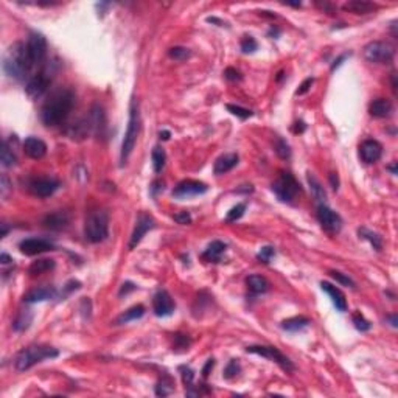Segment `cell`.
<instances>
[{
	"label": "cell",
	"instance_id": "277c9868",
	"mask_svg": "<svg viewBox=\"0 0 398 398\" xmlns=\"http://www.w3.org/2000/svg\"><path fill=\"white\" fill-rule=\"evenodd\" d=\"M86 240L90 243H101L109 235V217L104 210L90 211L84 224Z\"/></svg>",
	"mask_w": 398,
	"mask_h": 398
},
{
	"label": "cell",
	"instance_id": "c3c4849f",
	"mask_svg": "<svg viewBox=\"0 0 398 398\" xmlns=\"http://www.w3.org/2000/svg\"><path fill=\"white\" fill-rule=\"evenodd\" d=\"M173 218H174V221L177 224H182V226H187V224L192 223V217H190L189 211H179V213H176Z\"/></svg>",
	"mask_w": 398,
	"mask_h": 398
},
{
	"label": "cell",
	"instance_id": "94428289",
	"mask_svg": "<svg viewBox=\"0 0 398 398\" xmlns=\"http://www.w3.org/2000/svg\"><path fill=\"white\" fill-rule=\"evenodd\" d=\"M303 131H305V123H303V121H297L296 128H294V132H303Z\"/></svg>",
	"mask_w": 398,
	"mask_h": 398
},
{
	"label": "cell",
	"instance_id": "ffe728a7",
	"mask_svg": "<svg viewBox=\"0 0 398 398\" xmlns=\"http://www.w3.org/2000/svg\"><path fill=\"white\" fill-rule=\"evenodd\" d=\"M23 152L26 157L33 159V161H39L47 154V145L44 140H41L38 137H26L23 142Z\"/></svg>",
	"mask_w": 398,
	"mask_h": 398
},
{
	"label": "cell",
	"instance_id": "6f0895ef",
	"mask_svg": "<svg viewBox=\"0 0 398 398\" xmlns=\"http://www.w3.org/2000/svg\"><path fill=\"white\" fill-rule=\"evenodd\" d=\"M386 321H387L393 328L398 327V316H396V314H389V316H386Z\"/></svg>",
	"mask_w": 398,
	"mask_h": 398
},
{
	"label": "cell",
	"instance_id": "7dc6e473",
	"mask_svg": "<svg viewBox=\"0 0 398 398\" xmlns=\"http://www.w3.org/2000/svg\"><path fill=\"white\" fill-rule=\"evenodd\" d=\"M190 344H192V341H190L189 336L180 334V333L174 334V347L176 349H189Z\"/></svg>",
	"mask_w": 398,
	"mask_h": 398
},
{
	"label": "cell",
	"instance_id": "be15d7a7",
	"mask_svg": "<svg viewBox=\"0 0 398 398\" xmlns=\"http://www.w3.org/2000/svg\"><path fill=\"white\" fill-rule=\"evenodd\" d=\"M0 226H2V233H0V236H7V233H8V227H7V224L4 223V224H0Z\"/></svg>",
	"mask_w": 398,
	"mask_h": 398
},
{
	"label": "cell",
	"instance_id": "f5cc1de1",
	"mask_svg": "<svg viewBox=\"0 0 398 398\" xmlns=\"http://www.w3.org/2000/svg\"><path fill=\"white\" fill-rule=\"evenodd\" d=\"M328 180H330V185H331V189L334 192L339 189V177H338V174H336V173H330L328 174Z\"/></svg>",
	"mask_w": 398,
	"mask_h": 398
},
{
	"label": "cell",
	"instance_id": "e7e4bbea",
	"mask_svg": "<svg viewBox=\"0 0 398 398\" xmlns=\"http://www.w3.org/2000/svg\"><path fill=\"white\" fill-rule=\"evenodd\" d=\"M390 171H392V174H396V162L393 164V165H390V167H387Z\"/></svg>",
	"mask_w": 398,
	"mask_h": 398
},
{
	"label": "cell",
	"instance_id": "681fc988",
	"mask_svg": "<svg viewBox=\"0 0 398 398\" xmlns=\"http://www.w3.org/2000/svg\"><path fill=\"white\" fill-rule=\"evenodd\" d=\"M313 83H314V78H307V79H305V81L300 84V87L297 89L296 94H297V95H305V94H307V92L310 90V87L313 86Z\"/></svg>",
	"mask_w": 398,
	"mask_h": 398
},
{
	"label": "cell",
	"instance_id": "7bdbcfd3",
	"mask_svg": "<svg viewBox=\"0 0 398 398\" xmlns=\"http://www.w3.org/2000/svg\"><path fill=\"white\" fill-rule=\"evenodd\" d=\"M241 51L243 53H254L257 48H258V44H257V41L252 38V36H243V39H241Z\"/></svg>",
	"mask_w": 398,
	"mask_h": 398
},
{
	"label": "cell",
	"instance_id": "e575fe53",
	"mask_svg": "<svg viewBox=\"0 0 398 398\" xmlns=\"http://www.w3.org/2000/svg\"><path fill=\"white\" fill-rule=\"evenodd\" d=\"M0 161H2V165L5 168H10V167H14L16 162H17V157L14 154L13 148L8 145V142L5 140L4 145H2V154H0Z\"/></svg>",
	"mask_w": 398,
	"mask_h": 398
},
{
	"label": "cell",
	"instance_id": "ab89813d",
	"mask_svg": "<svg viewBox=\"0 0 398 398\" xmlns=\"http://www.w3.org/2000/svg\"><path fill=\"white\" fill-rule=\"evenodd\" d=\"M328 274H330V277H331V279H334L336 282L341 283L342 286H347V288H356L355 282L349 277V275H346V274H342V272H339V271H330Z\"/></svg>",
	"mask_w": 398,
	"mask_h": 398
},
{
	"label": "cell",
	"instance_id": "d6a6232c",
	"mask_svg": "<svg viewBox=\"0 0 398 398\" xmlns=\"http://www.w3.org/2000/svg\"><path fill=\"white\" fill-rule=\"evenodd\" d=\"M32 321H33V313L30 311V310H22V311L17 314L16 321L13 322V328H14L16 331H23V330H26V328L30 327Z\"/></svg>",
	"mask_w": 398,
	"mask_h": 398
},
{
	"label": "cell",
	"instance_id": "52a82bcc",
	"mask_svg": "<svg viewBox=\"0 0 398 398\" xmlns=\"http://www.w3.org/2000/svg\"><path fill=\"white\" fill-rule=\"evenodd\" d=\"M393 47L384 41H374L364 47V58L374 64H389L393 59Z\"/></svg>",
	"mask_w": 398,
	"mask_h": 398
},
{
	"label": "cell",
	"instance_id": "bcb514c9",
	"mask_svg": "<svg viewBox=\"0 0 398 398\" xmlns=\"http://www.w3.org/2000/svg\"><path fill=\"white\" fill-rule=\"evenodd\" d=\"M238 372H240V364H238L236 359H232V361H229V364L226 365V369H224V378L230 380V378L236 377Z\"/></svg>",
	"mask_w": 398,
	"mask_h": 398
},
{
	"label": "cell",
	"instance_id": "3957f363",
	"mask_svg": "<svg viewBox=\"0 0 398 398\" xmlns=\"http://www.w3.org/2000/svg\"><path fill=\"white\" fill-rule=\"evenodd\" d=\"M59 355V352L56 349L51 347H45V346H30L26 349H22L17 356H16V369L19 372H26L28 369H32L33 365H36L38 362L44 361V359H51L56 358Z\"/></svg>",
	"mask_w": 398,
	"mask_h": 398
},
{
	"label": "cell",
	"instance_id": "8992f818",
	"mask_svg": "<svg viewBox=\"0 0 398 398\" xmlns=\"http://www.w3.org/2000/svg\"><path fill=\"white\" fill-rule=\"evenodd\" d=\"M271 189H272L274 195L277 196V199L282 201V202H291L297 196V193L300 192L299 182L288 171L280 173V176L272 182Z\"/></svg>",
	"mask_w": 398,
	"mask_h": 398
},
{
	"label": "cell",
	"instance_id": "f907efd6",
	"mask_svg": "<svg viewBox=\"0 0 398 398\" xmlns=\"http://www.w3.org/2000/svg\"><path fill=\"white\" fill-rule=\"evenodd\" d=\"M224 76H226V79H229V81H240V79H241V73H240L236 69H233V67H227V69L224 70Z\"/></svg>",
	"mask_w": 398,
	"mask_h": 398
},
{
	"label": "cell",
	"instance_id": "7402d4cb",
	"mask_svg": "<svg viewBox=\"0 0 398 398\" xmlns=\"http://www.w3.org/2000/svg\"><path fill=\"white\" fill-rule=\"evenodd\" d=\"M56 297V289L53 286H42V288H36L28 291L23 296V302L25 303H38V302H44V300H50Z\"/></svg>",
	"mask_w": 398,
	"mask_h": 398
},
{
	"label": "cell",
	"instance_id": "4dcf8cb0",
	"mask_svg": "<svg viewBox=\"0 0 398 398\" xmlns=\"http://www.w3.org/2000/svg\"><path fill=\"white\" fill-rule=\"evenodd\" d=\"M307 177H308V183H310V187H311V193H313L314 199H316L319 204H325L327 193H325V190H324V187H322V183L317 180V177H316L313 173H308Z\"/></svg>",
	"mask_w": 398,
	"mask_h": 398
},
{
	"label": "cell",
	"instance_id": "ac0fdd59",
	"mask_svg": "<svg viewBox=\"0 0 398 398\" xmlns=\"http://www.w3.org/2000/svg\"><path fill=\"white\" fill-rule=\"evenodd\" d=\"M359 156L365 164H375L383 156V146L380 142L374 139L364 140L359 146Z\"/></svg>",
	"mask_w": 398,
	"mask_h": 398
},
{
	"label": "cell",
	"instance_id": "603a6c76",
	"mask_svg": "<svg viewBox=\"0 0 398 398\" xmlns=\"http://www.w3.org/2000/svg\"><path fill=\"white\" fill-rule=\"evenodd\" d=\"M238 161H240L238 154H235V152H227V154H223L217 159L213 171H215V174H218V176L226 174L238 165Z\"/></svg>",
	"mask_w": 398,
	"mask_h": 398
},
{
	"label": "cell",
	"instance_id": "f546056e",
	"mask_svg": "<svg viewBox=\"0 0 398 398\" xmlns=\"http://www.w3.org/2000/svg\"><path fill=\"white\" fill-rule=\"evenodd\" d=\"M308 325H310V319L305 316H296V317H291V319H286L282 322V328L286 331H291V333L300 331L303 328H307Z\"/></svg>",
	"mask_w": 398,
	"mask_h": 398
},
{
	"label": "cell",
	"instance_id": "816d5d0a",
	"mask_svg": "<svg viewBox=\"0 0 398 398\" xmlns=\"http://www.w3.org/2000/svg\"><path fill=\"white\" fill-rule=\"evenodd\" d=\"M136 288H137V286H136L132 282H126V283L121 285V288H120V291H118V296H120V297H121V296H126V294L136 291Z\"/></svg>",
	"mask_w": 398,
	"mask_h": 398
},
{
	"label": "cell",
	"instance_id": "6da1fadb",
	"mask_svg": "<svg viewBox=\"0 0 398 398\" xmlns=\"http://www.w3.org/2000/svg\"><path fill=\"white\" fill-rule=\"evenodd\" d=\"M75 104V94L70 89H61L51 95V98L44 104L41 118L45 126H59L67 120L72 108Z\"/></svg>",
	"mask_w": 398,
	"mask_h": 398
},
{
	"label": "cell",
	"instance_id": "8fae6325",
	"mask_svg": "<svg viewBox=\"0 0 398 398\" xmlns=\"http://www.w3.org/2000/svg\"><path fill=\"white\" fill-rule=\"evenodd\" d=\"M208 190V187L201 180H195V179H185L180 180L177 185L173 190V196L177 199H185V198H192V196H198V195H204Z\"/></svg>",
	"mask_w": 398,
	"mask_h": 398
},
{
	"label": "cell",
	"instance_id": "1f68e13d",
	"mask_svg": "<svg viewBox=\"0 0 398 398\" xmlns=\"http://www.w3.org/2000/svg\"><path fill=\"white\" fill-rule=\"evenodd\" d=\"M151 161H152V168H154V171H156V173H161V171L164 170L165 161H167V156H165L164 148H161V146H154V148H152Z\"/></svg>",
	"mask_w": 398,
	"mask_h": 398
},
{
	"label": "cell",
	"instance_id": "ba28073f",
	"mask_svg": "<svg viewBox=\"0 0 398 398\" xmlns=\"http://www.w3.org/2000/svg\"><path fill=\"white\" fill-rule=\"evenodd\" d=\"M246 352L258 355V356H263V358H266V359H269V361H272L275 364H279L285 372H293L294 370L293 361L288 356H285L279 349H275L272 346H251V347L246 349Z\"/></svg>",
	"mask_w": 398,
	"mask_h": 398
},
{
	"label": "cell",
	"instance_id": "30bf717a",
	"mask_svg": "<svg viewBox=\"0 0 398 398\" xmlns=\"http://www.w3.org/2000/svg\"><path fill=\"white\" fill-rule=\"evenodd\" d=\"M26 50H28V55H30V58H32V63L35 66L42 64V61L45 59V55H47V39H45V36L38 33V32L30 33L28 41H26Z\"/></svg>",
	"mask_w": 398,
	"mask_h": 398
},
{
	"label": "cell",
	"instance_id": "7a4b0ae2",
	"mask_svg": "<svg viewBox=\"0 0 398 398\" xmlns=\"http://www.w3.org/2000/svg\"><path fill=\"white\" fill-rule=\"evenodd\" d=\"M35 67V64L32 63V58L28 55L26 45L22 42H14L4 59V70L10 78H14L17 81L25 79L32 69Z\"/></svg>",
	"mask_w": 398,
	"mask_h": 398
},
{
	"label": "cell",
	"instance_id": "b9f144b4",
	"mask_svg": "<svg viewBox=\"0 0 398 398\" xmlns=\"http://www.w3.org/2000/svg\"><path fill=\"white\" fill-rule=\"evenodd\" d=\"M179 372H180V378H182L183 386H185V387L193 386L195 372H193L192 367H189V365H180V367H179Z\"/></svg>",
	"mask_w": 398,
	"mask_h": 398
},
{
	"label": "cell",
	"instance_id": "cb8c5ba5",
	"mask_svg": "<svg viewBox=\"0 0 398 398\" xmlns=\"http://www.w3.org/2000/svg\"><path fill=\"white\" fill-rule=\"evenodd\" d=\"M377 5L372 2H365V0H350V2L342 5L344 11H349L352 14H370L377 11Z\"/></svg>",
	"mask_w": 398,
	"mask_h": 398
},
{
	"label": "cell",
	"instance_id": "836d02e7",
	"mask_svg": "<svg viewBox=\"0 0 398 398\" xmlns=\"http://www.w3.org/2000/svg\"><path fill=\"white\" fill-rule=\"evenodd\" d=\"M358 233H359L361 238H364V240L369 241L372 246H374L375 251H381V248H383V240H381V236H380L378 233H375V232H372V230H369V229H365V227H361V229L358 230Z\"/></svg>",
	"mask_w": 398,
	"mask_h": 398
},
{
	"label": "cell",
	"instance_id": "680465c9",
	"mask_svg": "<svg viewBox=\"0 0 398 398\" xmlns=\"http://www.w3.org/2000/svg\"><path fill=\"white\" fill-rule=\"evenodd\" d=\"M10 187V182H8V177L4 174L2 176V196H7V190Z\"/></svg>",
	"mask_w": 398,
	"mask_h": 398
},
{
	"label": "cell",
	"instance_id": "d6986e66",
	"mask_svg": "<svg viewBox=\"0 0 398 398\" xmlns=\"http://www.w3.org/2000/svg\"><path fill=\"white\" fill-rule=\"evenodd\" d=\"M42 224L50 230H64L70 224V215L66 210H56L42 218Z\"/></svg>",
	"mask_w": 398,
	"mask_h": 398
},
{
	"label": "cell",
	"instance_id": "9c48e42d",
	"mask_svg": "<svg viewBox=\"0 0 398 398\" xmlns=\"http://www.w3.org/2000/svg\"><path fill=\"white\" fill-rule=\"evenodd\" d=\"M317 220H319V224L322 226V229L331 235L338 233L342 229V218L325 204L317 205Z\"/></svg>",
	"mask_w": 398,
	"mask_h": 398
},
{
	"label": "cell",
	"instance_id": "d4e9b609",
	"mask_svg": "<svg viewBox=\"0 0 398 398\" xmlns=\"http://www.w3.org/2000/svg\"><path fill=\"white\" fill-rule=\"evenodd\" d=\"M226 248L227 246L220 240L211 241L207 246V249L204 251V254H202V260H205L208 263H218L221 260V255L226 252Z\"/></svg>",
	"mask_w": 398,
	"mask_h": 398
},
{
	"label": "cell",
	"instance_id": "4316f807",
	"mask_svg": "<svg viewBox=\"0 0 398 398\" xmlns=\"http://www.w3.org/2000/svg\"><path fill=\"white\" fill-rule=\"evenodd\" d=\"M145 314V307L143 305H134L132 308L126 310L125 313H121L117 319H115V325H123V324H128L131 321H137L140 319L142 316Z\"/></svg>",
	"mask_w": 398,
	"mask_h": 398
},
{
	"label": "cell",
	"instance_id": "d590c367",
	"mask_svg": "<svg viewBox=\"0 0 398 398\" xmlns=\"http://www.w3.org/2000/svg\"><path fill=\"white\" fill-rule=\"evenodd\" d=\"M174 390V383L170 377H164L162 380H159V383L154 387V392L157 396H167Z\"/></svg>",
	"mask_w": 398,
	"mask_h": 398
},
{
	"label": "cell",
	"instance_id": "9f6ffc18",
	"mask_svg": "<svg viewBox=\"0 0 398 398\" xmlns=\"http://www.w3.org/2000/svg\"><path fill=\"white\" fill-rule=\"evenodd\" d=\"M347 56H349V55L346 53V55H341V56H339L338 59H336V61H334V63L331 64V72H333L334 69H338V67H339V66L342 64V61H344V59H346Z\"/></svg>",
	"mask_w": 398,
	"mask_h": 398
},
{
	"label": "cell",
	"instance_id": "5b68a950",
	"mask_svg": "<svg viewBox=\"0 0 398 398\" xmlns=\"http://www.w3.org/2000/svg\"><path fill=\"white\" fill-rule=\"evenodd\" d=\"M140 131V115H139V106L137 101L132 98L131 106H129V120H128V128L123 137V143H121V164H125L128 161V157L131 156V152L136 146L137 142V136Z\"/></svg>",
	"mask_w": 398,
	"mask_h": 398
},
{
	"label": "cell",
	"instance_id": "9a60e30c",
	"mask_svg": "<svg viewBox=\"0 0 398 398\" xmlns=\"http://www.w3.org/2000/svg\"><path fill=\"white\" fill-rule=\"evenodd\" d=\"M50 83H51V76H48V73H45V72H41V73L32 76L25 86L26 95L30 98H39L41 95L45 94Z\"/></svg>",
	"mask_w": 398,
	"mask_h": 398
},
{
	"label": "cell",
	"instance_id": "f1b7e54d",
	"mask_svg": "<svg viewBox=\"0 0 398 398\" xmlns=\"http://www.w3.org/2000/svg\"><path fill=\"white\" fill-rule=\"evenodd\" d=\"M55 266H56L55 260H51V258H41V260H36V261H33L32 264H30L28 274L30 275H41L44 272H48V271L55 269Z\"/></svg>",
	"mask_w": 398,
	"mask_h": 398
},
{
	"label": "cell",
	"instance_id": "8d00e7d4",
	"mask_svg": "<svg viewBox=\"0 0 398 398\" xmlns=\"http://www.w3.org/2000/svg\"><path fill=\"white\" fill-rule=\"evenodd\" d=\"M274 148H275V152H277V156H279L280 159H289V157H291V148H289V145L286 143V140H283L282 137L275 139Z\"/></svg>",
	"mask_w": 398,
	"mask_h": 398
},
{
	"label": "cell",
	"instance_id": "11a10c76",
	"mask_svg": "<svg viewBox=\"0 0 398 398\" xmlns=\"http://www.w3.org/2000/svg\"><path fill=\"white\" fill-rule=\"evenodd\" d=\"M161 190H164V182H161V180H156L154 183L151 185V193L152 195H157V192H161Z\"/></svg>",
	"mask_w": 398,
	"mask_h": 398
},
{
	"label": "cell",
	"instance_id": "f35d334b",
	"mask_svg": "<svg viewBox=\"0 0 398 398\" xmlns=\"http://www.w3.org/2000/svg\"><path fill=\"white\" fill-rule=\"evenodd\" d=\"M168 56L174 61H185L192 56V51L185 47H173L168 50Z\"/></svg>",
	"mask_w": 398,
	"mask_h": 398
},
{
	"label": "cell",
	"instance_id": "7c38bea8",
	"mask_svg": "<svg viewBox=\"0 0 398 398\" xmlns=\"http://www.w3.org/2000/svg\"><path fill=\"white\" fill-rule=\"evenodd\" d=\"M152 311L157 317H168L174 313V302L168 291L159 289L152 297Z\"/></svg>",
	"mask_w": 398,
	"mask_h": 398
},
{
	"label": "cell",
	"instance_id": "e0dca14e",
	"mask_svg": "<svg viewBox=\"0 0 398 398\" xmlns=\"http://www.w3.org/2000/svg\"><path fill=\"white\" fill-rule=\"evenodd\" d=\"M59 180L51 179V177H42V179H36L30 183V192H32L35 196L39 198H48L51 196L58 189H59Z\"/></svg>",
	"mask_w": 398,
	"mask_h": 398
},
{
	"label": "cell",
	"instance_id": "db71d44e",
	"mask_svg": "<svg viewBox=\"0 0 398 398\" xmlns=\"http://www.w3.org/2000/svg\"><path fill=\"white\" fill-rule=\"evenodd\" d=\"M213 365H215V359H213V358H211V359H208V361L205 362L204 369H202V372H201L204 378H207V377L210 375V370L213 369Z\"/></svg>",
	"mask_w": 398,
	"mask_h": 398
},
{
	"label": "cell",
	"instance_id": "4fadbf2b",
	"mask_svg": "<svg viewBox=\"0 0 398 398\" xmlns=\"http://www.w3.org/2000/svg\"><path fill=\"white\" fill-rule=\"evenodd\" d=\"M90 134H95L98 137H103L106 132V114L104 109L100 104H94V108L89 112V118H86Z\"/></svg>",
	"mask_w": 398,
	"mask_h": 398
},
{
	"label": "cell",
	"instance_id": "83f0119b",
	"mask_svg": "<svg viewBox=\"0 0 398 398\" xmlns=\"http://www.w3.org/2000/svg\"><path fill=\"white\" fill-rule=\"evenodd\" d=\"M246 285H248V288L252 294H263L269 288V283L263 275H255V274L249 275V277L246 279Z\"/></svg>",
	"mask_w": 398,
	"mask_h": 398
},
{
	"label": "cell",
	"instance_id": "484cf974",
	"mask_svg": "<svg viewBox=\"0 0 398 398\" xmlns=\"http://www.w3.org/2000/svg\"><path fill=\"white\" fill-rule=\"evenodd\" d=\"M369 112L372 117L375 118H387L392 115L393 112V106L389 100L386 98H378V100H374L369 106Z\"/></svg>",
	"mask_w": 398,
	"mask_h": 398
},
{
	"label": "cell",
	"instance_id": "2e32d148",
	"mask_svg": "<svg viewBox=\"0 0 398 398\" xmlns=\"http://www.w3.org/2000/svg\"><path fill=\"white\" fill-rule=\"evenodd\" d=\"M152 227H154V220H152V217L148 215V213H140L136 221V227L132 230L131 240H129V249H134L142 241V238L146 235V232L151 230Z\"/></svg>",
	"mask_w": 398,
	"mask_h": 398
},
{
	"label": "cell",
	"instance_id": "f6af8a7d",
	"mask_svg": "<svg viewBox=\"0 0 398 398\" xmlns=\"http://www.w3.org/2000/svg\"><path fill=\"white\" fill-rule=\"evenodd\" d=\"M274 255H275V251H274L272 246H263V248L260 249V252L257 254V260H258L260 263L268 264V263H271V260H272Z\"/></svg>",
	"mask_w": 398,
	"mask_h": 398
},
{
	"label": "cell",
	"instance_id": "6125c7cd",
	"mask_svg": "<svg viewBox=\"0 0 398 398\" xmlns=\"http://www.w3.org/2000/svg\"><path fill=\"white\" fill-rule=\"evenodd\" d=\"M159 136H161L162 140H168V139H170V131H161Z\"/></svg>",
	"mask_w": 398,
	"mask_h": 398
},
{
	"label": "cell",
	"instance_id": "74e56055",
	"mask_svg": "<svg viewBox=\"0 0 398 398\" xmlns=\"http://www.w3.org/2000/svg\"><path fill=\"white\" fill-rule=\"evenodd\" d=\"M352 321H353V325H355V328H356L358 331H369V330L372 328V324L367 321L359 311H356V313L352 314Z\"/></svg>",
	"mask_w": 398,
	"mask_h": 398
},
{
	"label": "cell",
	"instance_id": "ee69618b",
	"mask_svg": "<svg viewBox=\"0 0 398 398\" xmlns=\"http://www.w3.org/2000/svg\"><path fill=\"white\" fill-rule=\"evenodd\" d=\"M226 108H227V111H229L230 114L236 115V117H238V118H241V120H246V118L252 117V114H254L251 109H244V108H241V106H236V104H227Z\"/></svg>",
	"mask_w": 398,
	"mask_h": 398
},
{
	"label": "cell",
	"instance_id": "60d3db41",
	"mask_svg": "<svg viewBox=\"0 0 398 398\" xmlns=\"http://www.w3.org/2000/svg\"><path fill=\"white\" fill-rule=\"evenodd\" d=\"M244 211H246V204H243V202L236 204L235 207H232V208L229 210L227 217H226V221H227V223L238 221V220L244 215Z\"/></svg>",
	"mask_w": 398,
	"mask_h": 398
},
{
	"label": "cell",
	"instance_id": "91938a15",
	"mask_svg": "<svg viewBox=\"0 0 398 398\" xmlns=\"http://www.w3.org/2000/svg\"><path fill=\"white\" fill-rule=\"evenodd\" d=\"M0 261H2V264H8V263H11L13 261V258L8 255V254H2V255H0Z\"/></svg>",
	"mask_w": 398,
	"mask_h": 398
},
{
	"label": "cell",
	"instance_id": "44dd1931",
	"mask_svg": "<svg viewBox=\"0 0 398 398\" xmlns=\"http://www.w3.org/2000/svg\"><path fill=\"white\" fill-rule=\"evenodd\" d=\"M321 288H322V291H325V293L330 296V299H331L333 305L336 307V310L341 311V313H344V311L347 310L346 296H344V293H342L339 288L333 286V285L328 283V282H322V283H321Z\"/></svg>",
	"mask_w": 398,
	"mask_h": 398
},
{
	"label": "cell",
	"instance_id": "5bb4252c",
	"mask_svg": "<svg viewBox=\"0 0 398 398\" xmlns=\"http://www.w3.org/2000/svg\"><path fill=\"white\" fill-rule=\"evenodd\" d=\"M19 249H20L22 254L33 257V255H39V254L53 251L55 246H53V243L42 240V238H26V240L20 241Z\"/></svg>",
	"mask_w": 398,
	"mask_h": 398
}]
</instances>
